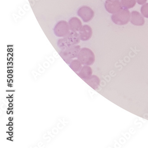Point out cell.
<instances>
[{
    "mask_svg": "<svg viewBox=\"0 0 148 148\" xmlns=\"http://www.w3.org/2000/svg\"><path fill=\"white\" fill-rule=\"evenodd\" d=\"M80 40L79 34L77 32L71 31L62 38L59 39L58 45L61 50H64L78 44L80 42Z\"/></svg>",
    "mask_w": 148,
    "mask_h": 148,
    "instance_id": "1",
    "label": "cell"
},
{
    "mask_svg": "<svg viewBox=\"0 0 148 148\" xmlns=\"http://www.w3.org/2000/svg\"><path fill=\"white\" fill-rule=\"evenodd\" d=\"M77 58V60L84 66H91L95 61L94 53L87 48L81 49Z\"/></svg>",
    "mask_w": 148,
    "mask_h": 148,
    "instance_id": "2",
    "label": "cell"
},
{
    "mask_svg": "<svg viewBox=\"0 0 148 148\" xmlns=\"http://www.w3.org/2000/svg\"><path fill=\"white\" fill-rule=\"evenodd\" d=\"M131 14L128 9L123 8L117 13L113 14L111 19L114 23L118 25H125L129 23Z\"/></svg>",
    "mask_w": 148,
    "mask_h": 148,
    "instance_id": "3",
    "label": "cell"
},
{
    "mask_svg": "<svg viewBox=\"0 0 148 148\" xmlns=\"http://www.w3.org/2000/svg\"><path fill=\"white\" fill-rule=\"evenodd\" d=\"M80 50V46L75 45L64 50H61L59 55L64 62L69 64L73 58L77 57Z\"/></svg>",
    "mask_w": 148,
    "mask_h": 148,
    "instance_id": "4",
    "label": "cell"
},
{
    "mask_svg": "<svg viewBox=\"0 0 148 148\" xmlns=\"http://www.w3.org/2000/svg\"><path fill=\"white\" fill-rule=\"evenodd\" d=\"M69 30L68 23L65 21H61L54 27V33L57 37L63 38L69 33Z\"/></svg>",
    "mask_w": 148,
    "mask_h": 148,
    "instance_id": "5",
    "label": "cell"
},
{
    "mask_svg": "<svg viewBox=\"0 0 148 148\" xmlns=\"http://www.w3.org/2000/svg\"><path fill=\"white\" fill-rule=\"evenodd\" d=\"M77 15L85 22H88L94 17V13L91 8L87 6H83L77 11Z\"/></svg>",
    "mask_w": 148,
    "mask_h": 148,
    "instance_id": "6",
    "label": "cell"
},
{
    "mask_svg": "<svg viewBox=\"0 0 148 148\" xmlns=\"http://www.w3.org/2000/svg\"><path fill=\"white\" fill-rule=\"evenodd\" d=\"M105 6L107 11L112 14L117 13L123 8L119 0H106Z\"/></svg>",
    "mask_w": 148,
    "mask_h": 148,
    "instance_id": "7",
    "label": "cell"
},
{
    "mask_svg": "<svg viewBox=\"0 0 148 148\" xmlns=\"http://www.w3.org/2000/svg\"><path fill=\"white\" fill-rule=\"evenodd\" d=\"M92 34V29L87 25L82 26L79 32L80 39L83 41L89 40L91 38Z\"/></svg>",
    "mask_w": 148,
    "mask_h": 148,
    "instance_id": "8",
    "label": "cell"
},
{
    "mask_svg": "<svg viewBox=\"0 0 148 148\" xmlns=\"http://www.w3.org/2000/svg\"><path fill=\"white\" fill-rule=\"evenodd\" d=\"M130 22L132 24L136 26H142L144 25L145 20L140 13L137 11H133L131 14Z\"/></svg>",
    "mask_w": 148,
    "mask_h": 148,
    "instance_id": "9",
    "label": "cell"
},
{
    "mask_svg": "<svg viewBox=\"0 0 148 148\" xmlns=\"http://www.w3.org/2000/svg\"><path fill=\"white\" fill-rule=\"evenodd\" d=\"M70 30L73 32H79L82 27L81 20L77 17H72L68 22Z\"/></svg>",
    "mask_w": 148,
    "mask_h": 148,
    "instance_id": "10",
    "label": "cell"
},
{
    "mask_svg": "<svg viewBox=\"0 0 148 148\" xmlns=\"http://www.w3.org/2000/svg\"><path fill=\"white\" fill-rule=\"evenodd\" d=\"M77 74L82 79L85 81L92 75V69L89 66H84Z\"/></svg>",
    "mask_w": 148,
    "mask_h": 148,
    "instance_id": "11",
    "label": "cell"
},
{
    "mask_svg": "<svg viewBox=\"0 0 148 148\" xmlns=\"http://www.w3.org/2000/svg\"><path fill=\"white\" fill-rule=\"evenodd\" d=\"M84 81L88 86L95 90H97L100 86V79L96 75H92L89 78Z\"/></svg>",
    "mask_w": 148,
    "mask_h": 148,
    "instance_id": "12",
    "label": "cell"
},
{
    "mask_svg": "<svg viewBox=\"0 0 148 148\" xmlns=\"http://www.w3.org/2000/svg\"><path fill=\"white\" fill-rule=\"evenodd\" d=\"M69 66L70 68L76 73H78L82 67V64L77 59L72 60L69 64Z\"/></svg>",
    "mask_w": 148,
    "mask_h": 148,
    "instance_id": "13",
    "label": "cell"
},
{
    "mask_svg": "<svg viewBox=\"0 0 148 148\" xmlns=\"http://www.w3.org/2000/svg\"><path fill=\"white\" fill-rule=\"evenodd\" d=\"M121 4L124 9H130L134 7L136 4V0H121Z\"/></svg>",
    "mask_w": 148,
    "mask_h": 148,
    "instance_id": "14",
    "label": "cell"
},
{
    "mask_svg": "<svg viewBox=\"0 0 148 148\" xmlns=\"http://www.w3.org/2000/svg\"><path fill=\"white\" fill-rule=\"evenodd\" d=\"M140 11L144 17L148 18V3L144 4L141 7Z\"/></svg>",
    "mask_w": 148,
    "mask_h": 148,
    "instance_id": "15",
    "label": "cell"
},
{
    "mask_svg": "<svg viewBox=\"0 0 148 148\" xmlns=\"http://www.w3.org/2000/svg\"><path fill=\"white\" fill-rule=\"evenodd\" d=\"M147 1V0H137V1L138 4L140 5H142L146 3Z\"/></svg>",
    "mask_w": 148,
    "mask_h": 148,
    "instance_id": "16",
    "label": "cell"
},
{
    "mask_svg": "<svg viewBox=\"0 0 148 148\" xmlns=\"http://www.w3.org/2000/svg\"><path fill=\"white\" fill-rule=\"evenodd\" d=\"M8 78H12L13 77V75H8Z\"/></svg>",
    "mask_w": 148,
    "mask_h": 148,
    "instance_id": "17",
    "label": "cell"
},
{
    "mask_svg": "<svg viewBox=\"0 0 148 148\" xmlns=\"http://www.w3.org/2000/svg\"><path fill=\"white\" fill-rule=\"evenodd\" d=\"M9 125H11V126H12V125H13V123L12 122H10V123H9Z\"/></svg>",
    "mask_w": 148,
    "mask_h": 148,
    "instance_id": "18",
    "label": "cell"
},
{
    "mask_svg": "<svg viewBox=\"0 0 148 148\" xmlns=\"http://www.w3.org/2000/svg\"><path fill=\"white\" fill-rule=\"evenodd\" d=\"M9 106L10 107H12V106H13V104H11V103H10V104H9Z\"/></svg>",
    "mask_w": 148,
    "mask_h": 148,
    "instance_id": "19",
    "label": "cell"
},
{
    "mask_svg": "<svg viewBox=\"0 0 148 148\" xmlns=\"http://www.w3.org/2000/svg\"><path fill=\"white\" fill-rule=\"evenodd\" d=\"M13 129L12 127H10V128H9V130H10V131H12V130H13Z\"/></svg>",
    "mask_w": 148,
    "mask_h": 148,
    "instance_id": "20",
    "label": "cell"
},
{
    "mask_svg": "<svg viewBox=\"0 0 148 148\" xmlns=\"http://www.w3.org/2000/svg\"><path fill=\"white\" fill-rule=\"evenodd\" d=\"M9 135H10L11 136L12 135H13V133H12V132H10V133H9Z\"/></svg>",
    "mask_w": 148,
    "mask_h": 148,
    "instance_id": "21",
    "label": "cell"
},
{
    "mask_svg": "<svg viewBox=\"0 0 148 148\" xmlns=\"http://www.w3.org/2000/svg\"><path fill=\"white\" fill-rule=\"evenodd\" d=\"M11 73H13V72H12V70H11Z\"/></svg>",
    "mask_w": 148,
    "mask_h": 148,
    "instance_id": "22",
    "label": "cell"
}]
</instances>
